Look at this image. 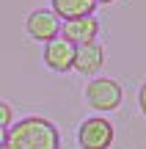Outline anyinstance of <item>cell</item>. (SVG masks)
<instances>
[{
	"label": "cell",
	"instance_id": "9",
	"mask_svg": "<svg viewBox=\"0 0 146 149\" xmlns=\"http://www.w3.org/2000/svg\"><path fill=\"white\" fill-rule=\"evenodd\" d=\"M11 124H14V108L0 100V130H8Z\"/></svg>",
	"mask_w": 146,
	"mask_h": 149
},
{
	"label": "cell",
	"instance_id": "2",
	"mask_svg": "<svg viewBox=\"0 0 146 149\" xmlns=\"http://www.w3.org/2000/svg\"><path fill=\"white\" fill-rule=\"evenodd\" d=\"M86 102L88 108H94L97 113H113L121 108V102H124V88L119 86V80L113 77H91L86 83Z\"/></svg>",
	"mask_w": 146,
	"mask_h": 149
},
{
	"label": "cell",
	"instance_id": "6",
	"mask_svg": "<svg viewBox=\"0 0 146 149\" xmlns=\"http://www.w3.org/2000/svg\"><path fill=\"white\" fill-rule=\"evenodd\" d=\"M72 64H75V44L66 42L64 36H55L44 44V66L58 74L72 72Z\"/></svg>",
	"mask_w": 146,
	"mask_h": 149
},
{
	"label": "cell",
	"instance_id": "11",
	"mask_svg": "<svg viewBox=\"0 0 146 149\" xmlns=\"http://www.w3.org/2000/svg\"><path fill=\"white\" fill-rule=\"evenodd\" d=\"M97 6H110V3H116V0H94Z\"/></svg>",
	"mask_w": 146,
	"mask_h": 149
},
{
	"label": "cell",
	"instance_id": "10",
	"mask_svg": "<svg viewBox=\"0 0 146 149\" xmlns=\"http://www.w3.org/2000/svg\"><path fill=\"white\" fill-rule=\"evenodd\" d=\"M138 108H141V113L146 116V80L141 83V88H138Z\"/></svg>",
	"mask_w": 146,
	"mask_h": 149
},
{
	"label": "cell",
	"instance_id": "3",
	"mask_svg": "<svg viewBox=\"0 0 146 149\" xmlns=\"http://www.w3.org/2000/svg\"><path fill=\"white\" fill-rule=\"evenodd\" d=\"M113 138L116 130L105 116H88L77 127V146L80 149H110Z\"/></svg>",
	"mask_w": 146,
	"mask_h": 149
},
{
	"label": "cell",
	"instance_id": "12",
	"mask_svg": "<svg viewBox=\"0 0 146 149\" xmlns=\"http://www.w3.org/2000/svg\"><path fill=\"white\" fill-rule=\"evenodd\" d=\"M3 144H6V130H0V149H3Z\"/></svg>",
	"mask_w": 146,
	"mask_h": 149
},
{
	"label": "cell",
	"instance_id": "5",
	"mask_svg": "<svg viewBox=\"0 0 146 149\" xmlns=\"http://www.w3.org/2000/svg\"><path fill=\"white\" fill-rule=\"evenodd\" d=\"M61 36L66 42L77 44H88V42H97L99 36V19L94 14H86V17H75V19H64L61 22Z\"/></svg>",
	"mask_w": 146,
	"mask_h": 149
},
{
	"label": "cell",
	"instance_id": "4",
	"mask_svg": "<svg viewBox=\"0 0 146 149\" xmlns=\"http://www.w3.org/2000/svg\"><path fill=\"white\" fill-rule=\"evenodd\" d=\"M25 31L33 42L47 44L50 39L61 36V19L53 14V8H33L25 17Z\"/></svg>",
	"mask_w": 146,
	"mask_h": 149
},
{
	"label": "cell",
	"instance_id": "7",
	"mask_svg": "<svg viewBox=\"0 0 146 149\" xmlns=\"http://www.w3.org/2000/svg\"><path fill=\"white\" fill-rule=\"evenodd\" d=\"M102 66H105V47L99 42H88V44H77L75 47V64H72L75 72L94 77Z\"/></svg>",
	"mask_w": 146,
	"mask_h": 149
},
{
	"label": "cell",
	"instance_id": "1",
	"mask_svg": "<svg viewBox=\"0 0 146 149\" xmlns=\"http://www.w3.org/2000/svg\"><path fill=\"white\" fill-rule=\"evenodd\" d=\"M61 135L50 119L44 116H25L6 130L3 149H58Z\"/></svg>",
	"mask_w": 146,
	"mask_h": 149
},
{
	"label": "cell",
	"instance_id": "8",
	"mask_svg": "<svg viewBox=\"0 0 146 149\" xmlns=\"http://www.w3.org/2000/svg\"><path fill=\"white\" fill-rule=\"evenodd\" d=\"M50 8H53V14L64 22V19H75V17L94 14L97 3H94V0H50Z\"/></svg>",
	"mask_w": 146,
	"mask_h": 149
}]
</instances>
